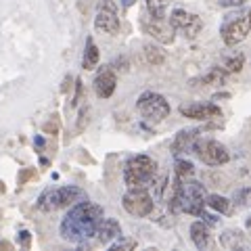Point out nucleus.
Here are the masks:
<instances>
[{"label":"nucleus","mask_w":251,"mask_h":251,"mask_svg":"<svg viewBox=\"0 0 251 251\" xmlns=\"http://www.w3.org/2000/svg\"><path fill=\"white\" fill-rule=\"evenodd\" d=\"M180 113L188 120H211V117H220L222 111L214 103H193V105H182Z\"/></svg>","instance_id":"obj_10"},{"label":"nucleus","mask_w":251,"mask_h":251,"mask_svg":"<svg viewBox=\"0 0 251 251\" xmlns=\"http://www.w3.org/2000/svg\"><path fill=\"white\" fill-rule=\"evenodd\" d=\"M136 247V243L132 241V239H126V241H117V243H111V249H134Z\"/></svg>","instance_id":"obj_24"},{"label":"nucleus","mask_w":251,"mask_h":251,"mask_svg":"<svg viewBox=\"0 0 251 251\" xmlns=\"http://www.w3.org/2000/svg\"><path fill=\"white\" fill-rule=\"evenodd\" d=\"M243 63H245V57H243L241 52L239 54H230V57H224V69L226 72L237 74V72H241Z\"/></svg>","instance_id":"obj_19"},{"label":"nucleus","mask_w":251,"mask_h":251,"mask_svg":"<svg viewBox=\"0 0 251 251\" xmlns=\"http://www.w3.org/2000/svg\"><path fill=\"white\" fill-rule=\"evenodd\" d=\"M222 40L226 46H237L251 34V11H243L239 15H232L230 19L222 23Z\"/></svg>","instance_id":"obj_5"},{"label":"nucleus","mask_w":251,"mask_h":251,"mask_svg":"<svg viewBox=\"0 0 251 251\" xmlns=\"http://www.w3.org/2000/svg\"><path fill=\"white\" fill-rule=\"evenodd\" d=\"M115 86H117V77L111 69H103L94 77V92H97L99 99H109L115 92Z\"/></svg>","instance_id":"obj_12"},{"label":"nucleus","mask_w":251,"mask_h":251,"mask_svg":"<svg viewBox=\"0 0 251 251\" xmlns=\"http://www.w3.org/2000/svg\"><path fill=\"white\" fill-rule=\"evenodd\" d=\"M147 2V9L151 13V17H157V19H163L166 17V9L172 0H145Z\"/></svg>","instance_id":"obj_18"},{"label":"nucleus","mask_w":251,"mask_h":251,"mask_svg":"<svg viewBox=\"0 0 251 251\" xmlns=\"http://www.w3.org/2000/svg\"><path fill=\"white\" fill-rule=\"evenodd\" d=\"M94 27L109 36L120 31V17H117V6L113 0H103V2H100L99 13H97V17H94Z\"/></svg>","instance_id":"obj_9"},{"label":"nucleus","mask_w":251,"mask_h":251,"mask_svg":"<svg viewBox=\"0 0 251 251\" xmlns=\"http://www.w3.org/2000/svg\"><path fill=\"white\" fill-rule=\"evenodd\" d=\"M122 205L134 218H147L153 211L155 203L153 197L147 193V188H130L128 193L122 197Z\"/></svg>","instance_id":"obj_7"},{"label":"nucleus","mask_w":251,"mask_h":251,"mask_svg":"<svg viewBox=\"0 0 251 251\" xmlns=\"http://www.w3.org/2000/svg\"><path fill=\"white\" fill-rule=\"evenodd\" d=\"M34 174H36V172H34V170H29V168H27V170H23L21 174H19V184H25Z\"/></svg>","instance_id":"obj_25"},{"label":"nucleus","mask_w":251,"mask_h":251,"mask_svg":"<svg viewBox=\"0 0 251 251\" xmlns=\"http://www.w3.org/2000/svg\"><path fill=\"white\" fill-rule=\"evenodd\" d=\"M145 54H147V61L153 63V65H159V63H163V52H159L157 49H153V46H147Z\"/></svg>","instance_id":"obj_23"},{"label":"nucleus","mask_w":251,"mask_h":251,"mask_svg":"<svg viewBox=\"0 0 251 251\" xmlns=\"http://www.w3.org/2000/svg\"><path fill=\"white\" fill-rule=\"evenodd\" d=\"M193 174H195V168L191 161H184V159L176 161V176L178 178H191Z\"/></svg>","instance_id":"obj_22"},{"label":"nucleus","mask_w":251,"mask_h":251,"mask_svg":"<svg viewBox=\"0 0 251 251\" xmlns=\"http://www.w3.org/2000/svg\"><path fill=\"white\" fill-rule=\"evenodd\" d=\"M103 218H105V211L97 203H90L88 199L75 203V205L69 207L65 218L61 220V226H59L61 239L69 243L88 241L90 237L97 234Z\"/></svg>","instance_id":"obj_1"},{"label":"nucleus","mask_w":251,"mask_h":251,"mask_svg":"<svg viewBox=\"0 0 251 251\" xmlns=\"http://www.w3.org/2000/svg\"><path fill=\"white\" fill-rule=\"evenodd\" d=\"M207 207L218 211V214H230V201L226 197H222V195H209Z\"/></svg>","instance_id":"obj_17"},{"label":"nucleus","mask_w":251,"mask_h":251,"mask_svg":"<svg viewBox=\"0 0 251 251\" xmlns=\"http://www.w3.org/2000/svg\"><path fill=\"white\" fill-rule=\"evenodd\" d=\"M132 2H134V0H124V4H126V6H130Z\"/></svg>","instance_id":"obj_28"},{"label":"nucleus","mask_w":251,"mask_h":251,"mask_svg":"<svg viewBox=\"0 0 251 251\" xmlns=\"http://www.w3.org/2000/svg\"><path fill=\"white\" fill-rule=\"evenodd\" d=\"M138 113L151 124H159L170 115V103L166 97H161L159 92H143L136 100Z\"/></svg>","instance_id":"obj_4"},{"label":"nucleus","mask_w":251,"mask_h":251,"mask_svg":"<svg viewBox=\"0 0 251 251\" xmlns=\"http://www.w3.org/2000/svg\"><path fill=\"white\" fill-rule=\"evenodd\" d=\"M86 199V193L80 186H59V188H46V191L38 197L36 205L40 211H57L63 207H72L75 203Z\"/></svg>","instance_id":"obj_3"},{"label":"nucleus","mask_w":251,"mask_h":251,"mask_svg":"<svg viewBox=\"0 0 251 251\" xmlns=\"http://www.w3.org/2000/svg\"><path fill=\"white\" fill-rule=\"evenodd\" d=\"M191 239L197 249H205L209 245V230L205 222H193L191 224Z\"/></svg>","instance_id":"obj_15"},{"label":"nucleus","mask_w":251,"mask_h":251,"mask_svg":"<svg viewBox=\"0 0 251 251\" xmlns=\"http://www.w3.org/2000/svg\"><path fill=\"white\" fill-rule=\"evenodd\" d=\"M170 23H172V27H174L176 31H180V34L186 36V38H197L199 31L203 29V21L197 17V15L188 13L184 9L172 11Z\"/></svg>","instance_id":"obj_8"},{"label":"nucleus","mask_w":251,"mask_h":251,"mask_svg":"<svg viewBox=\"0 0 251 251\" xmlns=\"http://www.w3.org/2000/svg\"><path fill=\"white\" fill-rule=\"evenodd\" d=\"M145 29L147 34H151L155 40H159L163 44H170L174 40V27L172 23H166L163 19H157V17H151V21H145Z\"/></svg>","instance_id":"obj_11"},{"label":"nucleus","mask_w":251,"mask_h":251,"mask_svg":"<svg viewBox=\"0 0 251 251\" xmlns=\"http://www.w3.org/2000/svg\"><path fill=\"white\" fill-rule=\"evenodd\" d=\"M222 245L224 247H243V234L239 230H228L222 234Z\"/></svg>","instance_id":"obj_20"},{"label":"nucleus","mask_w":251,"mask_h":251,"mask_svg":"<svg viewBox=\"0 0 251 251\" xmlns=\"http://www.w3.org/2000/svg\"><path fill=\"white\" fill-rule=\"evenodd\" d=\"M99 46L94 44V40L92 38H88L86 40V50H84V61H82V65H84V69H94L99 65Z\"/></svg>","instance_id":"obj_16"},{"label":"nucleus","mask_w":251,"mask_h":251,"mask_svg":"<svg viewBox=\"0 0 251 251\" xmlns=\"http://www.w3.org/2000/svg\"><path fill=\"white\" fill-rule=\"evenodd\" d=\"M197 140H199V130L178 132V136L174 138V143H172V153L178 155V153H184V151H193Z\"/></svg>","instance_id":"obj_13"},{"label":"nucleus","mask_w":251,"mask_h":251,"mask_svg":"<svg viewBox=\"0 0 251 251\" xmlns=\"http://www.w3.org/2000/svg\"><path fill=\"white\" fill-rule=\"evenodd\" d=\"M193 151L197 153L199 159L203 163H207V166H224V163H228V159H230V153L226 151V147L214 138H199L197 143H195Z\"/></svg>","instance_id":"obj_6"},{"label":"nucleus","mask_w":251,"mask_h":251,"mask_svg":"<svg viewBox=\"0 0 251 251\" xmlns=\"http://www.w3.org/2000/svg\"><path fill=\"white\" fill-rule=\"evenodd\" d=\"M218 2L222 4V6H230V9H232V6H241V4H245L247 0H218Z\"/></svg>","instance_id":"obj_26"},{"label":"nucleus","mask_w":251,"mask_h":251,"mask_svg":"<svg viewBox=\"0 0 251 251\" xmlns=\"http://www.w3.org/2000/svg\"><path fill=\"white\" fill-rule=\"evenodd\" d=\"M157 176V161L149 155H134L124 166V182L128 188H147Z\"/></svg>","instance_id":"obj_2"},{"label":"nucleus","mask_w":251,"mask_h":251,"mask_svg":"<svg viewBox=\"0 0 251 251\" xmlns=\"http://www.w3.org/2000/svg\"><path fill=\"white\" fill-rule=\"evenodd\" d=\"M247 228L251 230V216H249V220H247Z\"/></svg>","instance_id":"obj_29"},{"label":"nucleus","mask_w":251,"mask_h":251,"mask_svg":"<svg viewBox=\"0 0 251 251\" xmlns=\"http://www.w3.org/2000/svg\"><path fill=\"white\" fill-rule=\"evenodd\" d=\"M122 237V226L117 220L113 218H103V222H100L99 230H97V239L107 245V243H111L113 239H120Z\"/></svg>","instance_id":"obj_14"},{"label":"nucleus","mask_w":251,"mask_h":251,"mask_svg":"<svg viewBox=\"0 0 251 251\" xmlns=\"http://www.w3.org/2000/svg\"><path fill=\"white\" fill-rule=\"evenodd\" d=\"M224 77H226V69L216 67V69H211L207 75H203V77H201V82H203V84H222V82H224Z\"/></svg>","instance_id":"obj_21"},{"label":"nucleus","mask_w":251,"mask_h":251,"mask_svg":"<svg viewBox=\"0 0 251 251\" xmlns=\"http://www.w3.org/2000/svg\"><path fill=\"white\" fill-rule=\"evenodd\" d=\"M21 245L23 247H29V232L27 230H21Z\"/></svg>","instance_id":"obj_27"}]
</instances>
